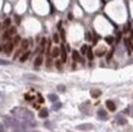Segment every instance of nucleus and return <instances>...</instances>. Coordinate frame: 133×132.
Here are the masks:
<instances>
[{
	"label": "nucleus",
	"mask_w": 133,
	"mask_h": 132,
	"mask_svg": "<svg viewBox=\"0 0 133 132\" xmlns=\"http://www.w3.org/2000/svg\"><path fill=\"white\" fill-rule=\"evenodd\" d=\"M4 121L5 124L10 127H12L14 130L16 131H23L25 130V126H23V122L18 121L17 119L12 117V116H4Z\"/></svg>",
	"instance_id": "f257e3e1"
},
{
	"label": "nucleus",
	"mask_w": 133,
	"mask_h": 132,
	"mask_svg": "<svg viewBox=\"0 0 133 132\" xmlns=\"http://www.w3.org/2000/svg\"><path fill=\"white\" fill-rule=\"evenodd\" d=\"M98 119H99V120H104V121L109 119L107 113H106L104 109H99V110H98Z\"/></svg>",
	"instance_id": "f03ea898"
},
{
	"label": "nucleus",
	"mask_w": 133,
	"mask_h": 132,
	"mask_svg": "<svg viewBox=\"0 0 133 132\" xmlns=\"http://www.w3.org/2000/svg\"><path fill=\"white\" fill-rule=\"evenodd\" d=\"M60 54H61V61H62V63H66V60H67V54H66V50H65V47H64V45L60 47Z\"/></svg>",
	"instance_id": "7ed1b4c3"
},
{
	"label": "nucleus",
	"mask_w": 133,
	"mask_h": 132,
	"mask_svg": "<svg viewBox=\"0 0 133 132\" xmlns=\"http://www.w3.org/2000/svg\"><path fill=\"white\" fill-rule=\"evenodd\" d=\"M105 105L107 106V109H109L110 111H115V110H116L115 103H114L112 100H106V101H105Z\"/></svg>",
	"instance_id": "20e7f679"
},
{
	"label": "nucleus",
	"mask_w": 133,
	"mask_h": 132,
	"mask_svg": "<svg viewBox=\"0 0 133 132\" xmlns=\"http://www.w3.org/2000/svg\"><path fill=\"white\" fill-rule=\"evenodd\" d=\"M125 44H126V47H127V49H128V53L131 54V53L133 52V44L131 43V39H129V38H125Z\"/></svg>",
	"instance_id": "39448f33"
},
{
	"label": "nucleus",
	"mask_w": 133,
	"mask_h": 132,
	"mask_svg": "<svg viewBox=\"0 0 133 132\" xmlns=\"http://www.w3.org/2000/svg\"><path fill=\"white\" fill-rule=\"evenodd\" d=\"M48 115H49V111H48V109H40L39 110V117H42V119H46L48 117Z\"/></svg>",
	"instance_id": "423d86ee"
},
{
	"label": "nucleus",
	"mask_w": 133,
	"mask_h": 132,
	"mask_svg": "<svg viewBox=\"0 0 133 132\" xmlns=\"http://www.w3.org/2000/svg\"><path fill=\"white\" fill-rule=\"evenodd\" d=\"M12 48H14V43H11V42H10V43H7V44L5 45L4 52H5L6 54H10V53L12 52Z\"/></svg>",
	"instance_id": "0eeeda50"
},
{
	"label": "nucleus",
	"mask_w": 133,
	"mask_h": 132,
	"mask_svg": "<svg viewBox=\"0 0 133 132\" xmlns=\"http://www.w3.org/2000/svg\"><path fill=\"white\" fill-rule=\"evenodd\" d=\"M90 94L93 98H99L101 95V90L100 89H92L90 90Z\"/></svg>",
	"instance_id": "6e6552de"
},
{
	"label": "nucleus",
	"mask_w": 133,
	"mask_h": 132,
	"mask_svg": "<svg viewBox=\"0 0 133 132\" xmlns=\"http://www.w3.org/2000/svg\"><path fill=\"white\" fill-rule=\"evenodd\" d=\"M42 63H43V56L39 55V56H37L36 60H34V66H36V67H39L40 65H42Z\"/></svg>",
	"instance_id": "1a4fd4ad"
},
{
	"label": "nucleus",
	"mask_w": 133,
	"mask_h": 132,
	"mask_svg": "<svg viewBox=\"0 0 133 132\" xmlns=\"http://www.w3.org/2000/svg\"><path fill=\"white\" fill-rule=\"evenodd\" d=\"M92 128H93V125H90V124H84V125L77 126V130H92Z\"/></svg>",
	"instance_id": "9d476101"
},
{
	"label": "nucleus",
	"mask_w": 133,
	"mask_h": 132,
	"mask_svg": "<svg viewBox=\"0 0 133 132\" xmlns=\"http://www.w3.org/2000/svg\"><path fill=\"white\" fill-rule=\"evenodd\" d=\"M72 56H73V60H75V61H83V60H82L81 59V56H79V53L77 52V50H73V52H72Z\"/></svg>",
	"instance_id": "9b49d317"
},
{
	"label": "nucleus",
	"mask_w": 133,
	"mask_h": 132,
	"mask_svg": "<svg viewBox=\"0 0 133 132\" xmlns=\"http://www.w3.org/2000/svg\"><path fill=\"white\" fill-rule=\"evenodd\" d=\"M117 122H118V125H126L127 124V119L122 117V115H118L117 116Z\"/></svg>",
	"instance_id": "f8f14e48"
},
{
	"label": "nucleus",
	"mask_w": 133,
	"mask_h": 132,
	"mask_svg": "<svg viewBox=\"0 0 133 132\" xmlns=\"http://www.w3.org/2000/svg\"><path fill=\"white\" fill-rule=\"evenodd\" d=\"M59 54H60V48H54L53 52H51V56L53 58H57Z\"/></svg>",
	"instance_id": "ddd939ff"
},
{
	"label": "nucleus",
	"mask_w": 133,
	"mask_h": 132,
	"mask_svg": "<svg viewBox=\"0 0 133 132\" xmlns=\"http://www.w3.org/2000/svg\"><path fill=\"white\" fill-rule=\"evenodd\" d=\"M29 55H31V53H29V52H26V53H25V54H23L21 58H20V60H21V63H25L26 60L29 58Z\"/></svg>",
	"instance_id": "4468645a"
},
{
	"label": "nucleus",
	"mask_w": 133,
	"mask_h": 132,
	"mask_svg": "<svg viewBox=\"0 0 133 132\" xmlns=\"http://www.w3.org/2000/svg\"><path fill=\"white\" fill-rule=\"evenodd\" d=\"M10 25H11V18H6L3 22V28H9Z\"/></svg>",
	"instance_id": "2eb2a0df"
},
{
	"label": "nucleus",
	"mask_w": 133,
	"mask_h": 132,
	"mask_svg": "<svg viewBox=\"0 0 133 132\" xmlns=\"http://www.w3.org/2000/svg\"><path fill=\"white\" fill-rule=\"evenodd\" d=\"M95 54H97L98 56H101L103 54H105V48H104V47H100V49H98V50H97Z\"/></svg>",
	"instance_id": "dca6fc26"
},
{
	"label": "nucleus",
	"mask_w": 133,
	"mask_h": 132,
	"mask_svg": "<svg viewBox=\"0 0 133 132\" xmlns=\"http://www.w3.org/2000/svg\"><path fill=\"white\" fill-rule=\"evenodd\" d=\"M28 44H29V42L27 39H25V40H22V45H21V50H26L27 48H28Z\"/></svg>",
	"instance_id": "f3484780"
},
{
	"label": "nucleus",
	"mask_w": 133,
	"mask_h": 132,
	"mask_svg": "<svg viewBox=\"0 0 133 132\" xmlns=\"http://www.w3.org/2000/svg\"><path fill=\"white\" fill-rule=\"evenodd\" d=\"M87 55H88V59H89V60H93V50H92V48H88Z\"/></svg>",
	"instance_id": "a211bd4d"
},
{
	"label": "nucleus",
	"mask_w": 133,
	"mask_h": 132,
	"mask_svg": "<svg viewBox=\"0 0 133 132\" xmlns=\"http://www.w3.org/2000/svg\"><path fill=\"white\" fill-rule=\"evenodd\" d=\"M105 40H106V43H107V44H112V43H114V37L107 36V37L105 38Z\"/></svg>",
	"instance_id": "6ab92c4d"
},
{
	"label": "nucleus",
	"mask_w": 133,
	"mask_h": 132,
	"mask_svg": "<svg viewBox=\"0 0 133 132\" xmlns=\"http://www.w3.org/2000/svg\"><path fill=\"white\" fill-rule=\"evenodd\" d=\"M49 100L56 101V100H57V95H55V94H50V95H49Z\"/></svg>",
	"instance_id": "aec40b11"
},
{
	"label": "nucleus",
	"mask_w": 133,
	"mask_h": 132,
	"mask_svg": "<svg viewBox=\"0 0 133 132\" xmlns=\"http://www.w3.org/2000/svg\"><path fill=\"white\" fill-rule=\"evenodd\" d=\"M61 106H62V105H61V103H55V104L53 105V109H54V110H59Z\"/></svg>",
	"instance_id": "412c9836"
},
{
	"label": "nucleus",
	"mask_w": 133,
	"mask_h": 132,
	"mask_svg": "<svg viewBox=\"0 0 133 132\" xmlns=\"http://www.w3.org/2000/svg\"><path fill=\"white\" fill-rule=\"evenodd\" d=\"M15 33H16V28H15V27H11V28L9 29V34H10V36H12V34H15Z\"/></svg>",
	"instance_id": "4be33fe9"
},
{
	"label": "nucleus",
	"mask_w": 133,
	"mask_h": 132,
	"mask_svg": "<svg viewBox=\"0 0 133 132\" xmlns=\"http://www.w3.org/2000/svg\"><path fill=\"white\" fill-rule=\"evenodd\" d=\"M87 50H88V47H87V45H83V47L81 48V53H82V54H86Z\"/></svg>",
	"instance_id": "5701e85b"
},
{
	"label": "nucleus",
	"mask_w": 133,
	"mask_h": 132,
	"mask_svg": "<svg viewBox=\"0 0 133 132\" xmlns=\"http://www.w3.org/2000/svg\"><path fill=\"white\" fill-rule=\"evenodd\" d=\"M112 54H114V49H111V52L107 54V58H106V60H107V61H110V60H111V58H112Z\"/></svg>",
	"instance_id": "b1692460"
},
{
	"label": "nucleus",
	"mask_w": 133,
	"mask_h": 132,
	"mask_svg": "<svg viewBox=\"0 0 133 132\" xmlns=\"http://www.w3.org/2000/svg\"><path fill=\"white\" fill-rule=\"evenodd\" d=\"M20 39H21V38H20L18 36H16L15 38H14V40H12V43H14V45H16L18 42H20Z\"/></svg>",
	"instance_id": "393cba45"
},
{
	"label": "nucleus",
	"mask_w": 133,
	"mask_h": 132,
	"mask_svg": "<svg viewBox=\"0 0 133 132\" xmlns=\"http://www.w3.org/2000/svg\"><path fill=\"white\" fill-rule=\"evenodd\" d=\"M0 65H10V61H7V60H3V59H0Z\"/></svg>",
	"instance_id": "a878e982"
},
{
	"label": "nucleus",
	"mask_w": 133,
	"mask_h": 132,
	"mask_svg": "<svg viewBox=\"0 0 133 132\" xmlns=\"http://www.w3.org/2000/svg\"><path fill=\"white\" fill-rule=\"evenodd\" d=\"M57 89L60 90V92H65V90H66L65 86H62V84H61V86H59V87H57Z\"/></svg>",
	"instance_id": "bb28decb"
},
{
	"label": "nucleus",
	"mask_w": 133,
	"mask_h": 132,
	"mask_svg": "<svg viewBox=\"0 0 133 132\" xmlns=\"http://www.w3.org/2000/svg\"><path fill=\"white\" fill-rule=\"evenodd\" d=\"M9 37H10L9 32H5V33H4V36H3V39H5V40H6V39H9Z\"/></svg>",
	"instance_id": "cd10ccee"
},
{
	"label": "nucleus",
	"mask_w": 133,
	"mask_h": 132,
	"mask_svg": "<svg viewBox=\"0 0 133 132\" xmlns=\"http://www.w3.org/2000/svg\"><path fill=\"white\" fill-rule=\"evenodd\" d=\"M53 38H54V42H55V43H57V42H59V34H54V37H53Z\"/></svg>",
	"instance_id": "c85d7f7f"
},
{
	"label": "nucleus",
	"mask_w": 133,
	"mask_h": 132,
	"mask_svg": "<svg viewBox=\"0 0 133 132\" xmlns=\"http://www.w3.org/2000/svg\"><path fill=\"white\" fill-rule=\"evenodd\" d=\"M55 65H56V67H57L59 70L62 69V67H61V63H60V61H56V63H55Z\"/></svg>",
	"instance_id": "c756f323"
},
{
	"label": "nucleus",
	"mask_w": 133,
	"mask_h": 132,
	"mask_svg": "<svg viewBox=\"0 0 133 132\" xmlns=\"http://www.w3.org/2000/svg\"><path fill=\"white\" fill-rule=\"evenodd\" d=\"M128 31H129V25H126L123 28V32H128Z\"/></svg>",
	"instance_id": "7c9ffc66"
},
{
	"label": "nucleus",
	"mask_w": 133,
	"mask_h": 132,
	"mask_svg": "<svg viewBox=\"0 0 133 132\" xmlns=\"http://www.w3.org/2000/svg\"><path fill=\"white\" fill-rule=\"evenodd\" d=\"M87 39H88V40H90V39H92V36H90V33H87Z\"/></svg>",
	"instance_id": "2f4dec72"
},
{
	"label": "nucleus",
	"mask_w": 133,
	"mask_h": 132,
	"mask_svg": "<svg viewBox=\"0 0 133 132\" xmlns=\"http://www.w3.org/2000/svg\"><path fill=\"white\" fill-rule=\"evenodd\" d=\"M68 18H70V20H72V18H73V16H72V14H68Z\"/></svg>",
	"instance_id": "473e14b6"
},
{
	"label": "nucleus",
	"mask_w": 133,
	"mask_h": 132,
	"mask_svg": "<svg viewBox=\"0 0 133 132\" xmlns=\"http://www.w3.org/2000/svg\"><path fill=\"white\" fill-rule=\"evenodd\" d=\"M15 18H16V22H17V23H20V18H18V16H16Z\"/></svg>",
	"instance_id": "72a5a7b5"
},
{
	"label": "nucleus",
	"mask_w": 133,
	"mask_h": 132,
	"mask_svg": "<svg viewBox=\"0 0 133 132\" xmlns=\"http://www.w3.org/2000/svg\"><path fill=\"white\" fill-rule=\"evenodd\" d=\"M39 101H40V103H43V101H44V99H43L42 97H39Z\"/></svg>",
	"instance_id": "f704fd0d"
},
{
	"label": "nucleus",
	"mask_w": 133,
	"mask_h": 132,
	"mask_svg": "<svg viewBox=\"0 0 133 132\" xmlns=\"http://www.w3.org/2000/svg\"><path fill=\"white\" fill-rule=\"evenodd\" d=\"M131 115H132V117H133V106H131Z\"/></svg>",
	"instance_id": "c9c22d12"
},
{
	"label": "nucleus",
	"mask_w": 133,
	"mask_h": 132,
	"mask_svg": "<svg viewBox=\"0 0 133 132\" xmlns=\"http://www.w3.org/2000/svg\"><path fill=\"white\" fill-rule=\"evenodd\" d=\"M131 39H132V40H133V31H132V32H131Z\"/></svg>",
	"instance_id": "e433bc0d"
},
{
	"label": "nucleus",
	"mask_w": 133,
	"mask_h": 132,
	"mask_svg": "<svg viewBox=\"0 0 133 132\" xmlns=\"http://www.w3.org/2000/svg\"><path fill=\"white\" fill-rule=\"evenodd\" d=\"M0 131H4V127H3L1 125H0Z\"/></svg>",
	"instance_id": "4c0bfd02"
},
{
	"label": "nucleus",
	"mask_w": 133,
	"mask_h": 132,
	"mask_svg": "<svg viewBox=\"0 0 133 132\" xmlns=\"http://www.w3.org/2000/svg\"><path fill=\"white\" fill-rule=\"evenodd\" d=\"M3 48H4L3 45H0V52H1V50H3Z\"/></svg>",
	"instance_id": "58836bf2"
}]
</instances>
